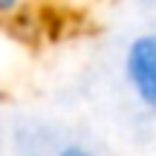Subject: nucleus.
Segmentation results:
<instances>
[{
  "instance_id": "nucleus-1",
  "label": "nucleus",
  "mask_w": 156,
  "mask_h": 156,
  "mask_svg": "<svg viewBox=\"0 0 156 156\" xmlns=\"http://www.w3.org/2000/svg\"><path fill=\"white\" fill-rule=\"evenodd\" d=\"M124 78L130 93L156 116V32H142L124 52Z\"/></svg>"
},
{
  "instance_id": "nucleus-2",
  "label": "nucleus",
  "mask_w": 156,
  "mask_h": 156,
  "mask_svg": "<svg viewBox=\"0 0 156 156\" xmlns=\"http://www.w3.org/2000/svg\"><path fill=\"white\" fill-rule=\"evenodd\" d=\"M52 156H101V153L90 151V147H84V145H64L61 151H55Z\"/></svg>"
},
{
  "instance_id": "nucleus-3",
  "label": "nucleus",
  "mask_w": 156,
  "mask_h": 156,
  "mask_svg": "<svg viewBox=\"0 0 156 156\" xmlns=\"http://www.w3.org/2000/svg\"><path fill=\"white\" fill-rule=\"evenodd\" d=\"M17 6H20V0H0V12H3V15H9V12H15Z\"/></svg>"
}]
</instances>
